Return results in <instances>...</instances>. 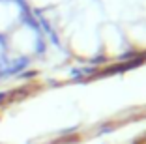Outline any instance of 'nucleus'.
Instances as JSON below:
<instances>
[{"label": "nucleus", "instance_id": "obj_1", "mask_svg": "<svg viewBox=\"0 0 146 144\" xmlns=\"http://www.w3.org/2000/svg\"><path fill=\"white\" fill-rule=\"evenodd\" d=\"M36 19H38V21L41 23V26L45 28V32H47V34H49V36L52 38V41H54V43H58V38L54 36V32H52V28H51V25H49V21H47V19L43 17V15H41L39 11H36Z\"/></svg>", "mask_w": 146, "mask_h": 144}, {"label": "nucleus", "instance_id": "obj_2", "mask_svg": "<svg viewBox=\"0 0 146 144\" xmlns=\"http://www.w3.org/2000/svg\"><path fill=\"white\" fill-rule=\"evenodd\" d=\"M43 49H45V41H43V39H38V52H43Z\"/></svg>", "mask_w": 146, "mask_h": 144}, {"label": "nucleus", "instance_id": "obj_3", "mask_svg": "<svg viewBox=\"0 0 146 144\" xmlns=\"http://www.w3.org/2000/svg\"><path fill=\"white\" fill-rule=\"evenodd\" d=\"M15 2H17V4H19V6H21V8H23V9H26V8H28V6H26V4H25V0H15Z\"/></svg>", "mask_w": 146, "mask_h": 144}]
</instances>
